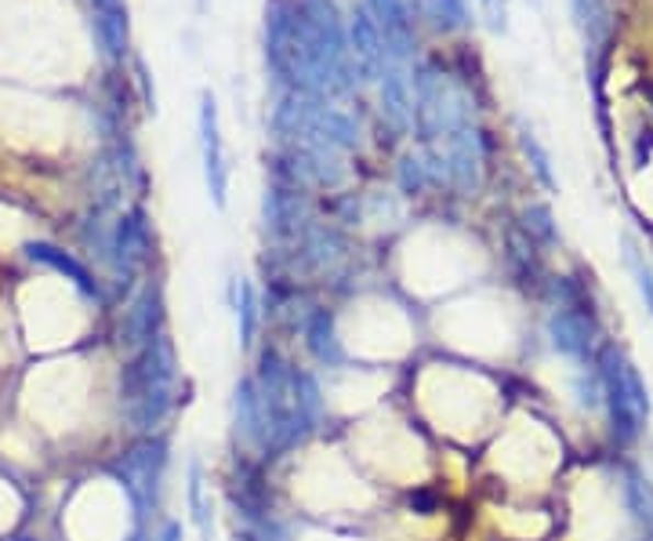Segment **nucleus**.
Segmentation results:
<instances>
[{
    "label": "nucleus",
    "instance_id": "1",
    "mask_svg": "<svg viewBox=\"0 0 653 541\" xmlns=\"http://www.w3.org/2000/svg\"><path fill=\"white\" fill-rule=\"evenodd\" d=\"M266 63L299 95L330 99L349 91L356 74L335 0H266Z\"/></svg>",
    "mask_w": 653,
    "mask_h": 541
},
{
    "label": "nucleus",
    "instance_id": "2",
    "mask_svg": "<svg viewBox=\"0 0 653 541\" xmlns=\"http://www.w3.org/2000/svg\"><path fill=\"white\" fill-rule=\"evenodd\" d=\"M200 157H204V179L207 193L215 200V207H225V190H229V164H225V146H222V127H218V102L211 91L200 95Z\"/></svg>",
    "mask_w": 653,
    "mask_h": 541
},
{
    "label": "nucleus",
    "instance_id": "3",
    "mask_svg": "<svg viewBox=\"0 0 653 541\" xmlns=\"http://www.w3.org/2000/svg\"><path fill=\"white\" fill-rule=\"evenodd\" d=\"M621 352L607 349L603 352V363H599V382H603V404L610 410V429L613 437L621 443H632L639 437V429H643V418H639V410L632 407V399L624 393V382H621Z\"/></svg>",
    "mask_w": 653,
    "mask_h": 541
},
{
    "label": "nucleus",
    "instance_id": "4",
    "mask_svg": "<svg viewBox=\"0 0 653 541\" xmlns=\"http://www.w3.org/2000/svg\"><path fill=\"white\" fill-rule=\"evenodd\" d=\"M346 37H349L352 74L360 80H382V74H385V41H382L378 22L371 19V11H367V4L352 8Z\"/></svg>",
    "mask_w": 653,
    "mask_h": 541
},
{
    "label": "nucleus",
    "instance_id": "5",
    "mask_svg": "<svg viewBox=\"0 0 653 541\" xmlns=\"http://www.w3.org/2000/svg\"><path fill=\"white\" fill-rule=\"evenodd\" d=\"M367 11L382 30L385 41V66H407L414 52V19L407 0H367Z\"/></svg>",
    "mask_w": 653,
    "mask_h": 541
},
{
    "label": "nucleus",
    "instance_id": "6",
    "mask_svg": "<svg viewBox=\"0 0 653 541\" xmlns=\"http://www.w3.org/2000/svg\"><path fill=\"white\" fill-rule=\"evenodd\" d=\"M382 116L396 127L407 132L414 124V84L407 77V66H385L382 74Z\"/></svg>",
    "mask_w": 653,
    "mask_h": 541
},
{
    "label": "nucleus",
    "instance_id": "7",
    "mask_svg": "<svg viewBox=\"0 0 653 541\" xmlns=\"http://www.w3.org/2000/svg\"><path fill=\"white\" fill-rule=\"evenodd\" d=\"M450 171H454L458 185H465V190H476L480 185V168H483V146H480V132H472V127H458V132H450Z\"/></svg>",
    "mask_w": 653,
    "mask_h": 541
},
{
    "label": "nucleus",
    "instance_id": "8",
    "mask_svg": "<svg viewBox=\"0 0 653 541\" xmlns=\"http://www.w3.org/2000/svg\"><path fill=\"white\" fill-rule=\"evenodd\" d=\"M549 335H552V346L563 352V357L570 360H585L588 357V349H592V324H588V316H581L574 309H563V313H555L552 320H549Z\"/></svg>",
    "mask_w": 653,
    "mask_h": 541
},
{
    "label": "nucleus",
    "instance_id": "9",
    "mask_svg": "<svg viewBox=\"0 0 653 541\" xmlns=\"http://www.w3.org/2000/svg\"><path fill=\"white\" fill-rule=\"evenodd\" d=\"M131 41V22H127V4L124 8H105L94 11V44L105 63H121L127 55Z\"/></svg>",
    "mask_w": 653,
    "mask_h": 541
},
{
    "label": "nucleus",
    "instance_id": "10",
    "mask_svg": "<svg viewBox=\"0 0 653 541\" xmlns=\"http://www.w3.org/2000/svg\"><path fill=\"white\" fill-rule=\"evenodd\" d=\"M418 11L436 33H458L472 26L469 0H418Z\"/></svg>",
    "mask_w": 653,
    "mask_h": 541
},
{
    "label": "nucleus",
    "instance_id": "11",
    "mask_svg": "<svg viewBox=\"0 0 653 541\" xmlns=\"http://www.w3.org/2000/svg\"><path fill=\"white\" fill-rule=\"evenodd\" d=\"M570 8H574L577 26L588 41V52H603V44H607V37H610L607 0H570Z\"/></svg>",
    "mask_w": 653,
    "mask_h": 541
},
{
    "label": "nucleus",
    "instance_id": "12",
    "mask_svg": "<svg viewBox=\"0 0 653 541\" xmlns=\"http://www.w3.org/2000/svg\"><path fill=\"white\" fill-rule=\"evenodd\" d=\"M624 505L639 523L653 527V484L639 469H628L624 473Z\"/></svg>",
    "mask_w": 653,
    "mask_h": 541
},
{
    "label": "nucleus",
    "instance_id": "13",
    "mask_svg": "<svg viewBox=\"0 0 653 541\" xmlns=\"http://www.w3.org/2000/svg\"><path fill=\"white\" fill-rule=\"evenodd\" d=\"M516 132H519V149H522V157H527L530 171L538 174V182L544 185V190H555V174H552V157H549V149L541 146V138L533 135L522 121H519Z\"/></svg>",
    "mask_w": 653,
    "mask_h": 541
},
{
    "label": "nucleus",
    "instance_id": "14",
    "mask_svg": "<svg viewBox=\"0 0 653 541\" xmlns=\"http://www.w3.org/2000/svg\"><path fill=\"white\" fill-rule=\"evenodd\" d=\"M624 266L632 269V277H635V288H639V295H643L646 309L653 313V273H650V266L643 262V255H639V247H635L632 240H624Z\"/></svg>",
    "mask_w": 653,
    "mask_h": 541
},
{
    "label": "nucleus",
    "instance_id": "15",
    "mask_svg": "<svg viewBox=\"0 0 653 541\" xmlns=\"http://www.w3.org/2000/svg\"><path fill=\"white\" fill-rule=\"evenodd\" d=\"M621 382H624V393H628V399H632V407L639 410V418L646 421V415H650V393H646L643 374L635 371V363L621 360Z\"/></svg>",
    "mask_w": 653,
    "mask_h": 541
},
{
    "label": "nucleus",
    "instance_id": "16",
    "mask_svg": "<svg viewBox=\"0 0 653 541\" xmlns=\"http://www.w3.org/2000/svg\"><path fill=\"white\" fill-rule=\"evenodd\" d=\"M30 251H33V258H41V262L55 266V269H63V273H69V277H74L77 284H85V288H88V273H85V269H80V266H77V262H74V258H69V255H63V251H58V247H47V244H33Z\"/></svg>",
    "mask_w": 653,
    "mask_h": 541
},
{
    "label": "nucleus",
    "instance_id": "17",
    "mask_svg": "<svg viewBox=\"0 0 653 541\" xmlns=\"http://www.w3.org/2000/svg\"><path fill=\"white\" fill-rule=\"evenodd\" d=\"M189 509H193V520L200 531H207V505H204V476H200V465L189 469Z\"/></svg>",
    "mask_w": 653,
    "mask_h": 541
},
{
    "label": "nucleus",
    "instance_id": "18",
    "mask_svg": "<svg viewBox=\"0 0 653 541\" xmlns=\"http://www.w3.org/2000/svg\"><path fill=\"white\" fill-rule=\"evenodd\" d=\"M236 313H240V342H251V335H255V320H258L251 284H240V302H236Z\"/></svg>",
    "mask_w": 653,
    "mask_h": 541
},
{
    "label": "nucleus",
    "instance_id": "19",
    "mask_svg": "<svg viewBox=\"0 0 653 541\" xmlns=\"http://www.w3.org/2000/svg\"><path fill=\"white\" fill-rule=\"evenodd\" d=\"M480 15L491 33H508V0H480Z\"/></svg>",
    "mask_w": 653,
    "mask_h": 541
},
{
    "label": "nucleus",
    "instance_id": "20",
    "mask_svg": "<svg viewBox=\"0 0 653 541\" xmlns=\"http://www.w3.org/2000/svg\"><path fill=\"white\" fill-rule=\"evenodd\" d=\"M527 229L533 233V237H541V240H555V226H552V211L549 207H541V204H533L527 207Z\"/></svg>",
    "mask_w": 653,
    "mask_h": 541
},
{
    "label": "nucleus",
    "instance_id": "21",
    "mask_svg": "<svg viewBox=\"0 0 653 541\" xmlns=\"http://www.w3.org/2000/svg\"><path fill=\"white\" fill-rule=\"evenodd\" d=\"M399 182H403V190H407V193H418L421 182H425V164L418 157H403Z\"/></svg>",
    "mask_w": 653,
    "mask_h": 541
},
{
    "label": "nucleus",
    "instance_id": "22",
    "mask_svg": "<svg viewBox=\"0 0 653 541\" xmlns=\"http://www.w3.org/2000/svg\"><path fill=\"white\" fill-rule=\"evenodd\" d=\"M138 84H142V95H146V105H149V110H157V95H153L149 74H146V66H142V63H138Z\"/></svg>",
    "mask_w": 653,
    "mask_h": 541
},
{
    "label": "nucleus",
    "instance_id": "23",
    "mask_svg": "<svg viewBox=\"0 0 653 541\" xmlns=\"http://www.w3.org/2000/svg\"><path fill=\"white\" fill-rule=\"evenodd\" d=\"M94 11H105V8H124V0H91Z\"/></svg>",
    "mask_w": 653,
    "mask_h": 541
},
{
    "label": "nucleus",
    "instance_id": "24",
    "mask_svg": "<svg viewBox=\"0 0 653 541\" xmlns=\"http://www.w3.org/2000/svg\"><path fill=\"white\" fill-rule=\"evenodd\" d=\"M178 534H182V527H178V523H171L168 531H164V541H178Z\"/></svg>",
    "mask_w": 653,
    "mask_h": 541
},
{
    "label": "nucleus",
    "instance_id": "25",
    "mask_svg": "<svg viewBox=\"0 0 653 541\" xmlns=\"http://www.w3.org/2000/svg\"><path fill=\"white\" fill-rule=\"evenodd\" d=\"M643 541H653V534H650V538H643Z\"/></svg>",
    "mask_w": 653,
    "mask_h": 541
},
{
    "label": "nucleus",
    "instance_id": "26",
    "mask_svg": "<svg viewBox=\"0 0 653 541\" xmlns=\"http://www.w3.org/2000/svg\"><path fill=\"white\" fill-rule=\"evenodd\" d=\"M533 4H538V0H533Z\"/></svg>",
    "mask_w": 653,
    "mask_h": 541
}]
</instances>
